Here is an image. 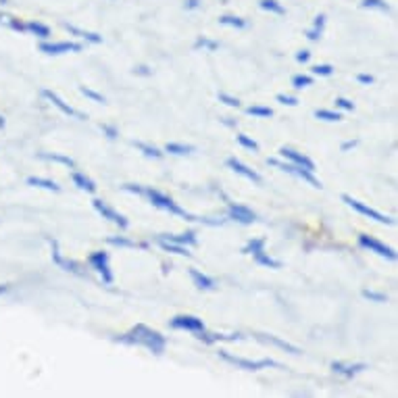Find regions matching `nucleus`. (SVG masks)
I'll use <instances>...</instances> for the list:
<instances>
[{
    "instance_id": "obj_19",
    "label": "nucleus",
    "mask_w": 398,
    "mask_h": 398,
    "mask_svg": "<svg viewBox=\"0 0 398 398\" xmlns=\"http://www.w3.org/2000/svg\"><path fill=\"white\" fill-rule=\"evenodd\" d=\"M50 244H52V261H54L57 265H61L65 271H73V273H78V271H80L73 261H67V259H63V257H61V253H59V244H57L54 240H52Z\"/></svg>"
},
{
    "instance_id": "obj_30",
    "label": "nucleus",
    "mask_w": 398,
    "mask_h": 398,
    "mask_svg": "<svg viewBox=\"0 0 398 398\" xmlns=\"http://www.w3.org/2000/svg\"><path fill=\"white\" fill-rule=\"evenodd\" d=\"M263 246H265V238H257V240H251V242L242 249V253H244V255H255V253L263 251Z\"/></svg>"
},
{
    "instance_id": "obj_50",
    "label": "nucleus",
    "mask_w": 398,
    "mask_h": 398,
    "mask_svg": "<svg viewBox=\"0 0 398 398\" xmlns=\"http://www.w3.org/2000/svg\"><path fill=\"white\" fill-rule=\"evenodd\" d=\"M103 132L107 133V135H109L111 140H115V138L119 135V133H117V130H115L113 126H103Z\"/></svg>"
},
{
    "instance_id": "obj_31",
    "label": "nucleus",
    "mask_w": 398,
    "mask_h": 398,
    "mask_svg": "<svg viewBox=\"0 0 398 398\" xmlns=\"http://www.w3.org/2000/svg\"><path fill=\"white\" fill-rule=\"evenodd\" d=\"M315 117H317V119H323V121H340V119H342L340 113H336V111H325V109H317V111H315Z\"/></svg>"
},
{
    "instance_id": "obj_4",
    "label": "nucleus",
    "mask_w": 398,
    "mask_h": 398,
    "mask_svg": "<svg viewBox=\"0 0 398 398\" xmlns=\"http://www.w3.org/2000/svg\"><path fill=\"white\" fill-rule=\"evenodd\" d=\"M269 165L279 167L281 171H286V173H292V175L300 177L302 182L311 184L313 188H323V186H321V182H319V179H315V177H313V173H311V171H307V169H304V167H300V165H294V163H279L277 159H269Z\"/></svg>"
},
{
    "instance_id": "obj_49",
    "label": "nucleus",
    "mask_w": 398,
    "mask_h": 398,
    "mask_svg": "<svg viewBox=\"0 0 398 398\" xmlns=\"http://www.w3.org/2000/svg\"><path fill=\"white\" fill-rule=\"evenodd\" d=\"M311 59V52L309 50H300V52H296V61L298 63H307Z\"/></svg>"
},
{
    "instance_id": "obj_2",
    "label": "nucleus",
    "mask_w": 398,
    "mask_h": 398,
    "mask_svg": "<svg viewBox=\"0 0 398 398\" xmlns=\"http://www.w3.org/2000/svg\"><path fill=\"white\" fill-rule=\"evenodd\" d=\"M142 194H144V196H148V200H150L154 207H159V209H163V211H169L171 215L184 217V219H188V221H194V217H192L190 213H186L179 205H175V202H173V198H169V196L161 194L159 190H152V188H142Z\"/></svg>"
},
{
    "instance_id": "obj_55",
    "label": "nucleus",
    "mask_w": 398,
    "mask_h": 398,
    "mask_svg": "<svg viewBox=\"0 0 398 398\" xmlns=\"http://www.w3.org/2000/svg\"><path fill=\"white\" fill-rule=\"evenodd\" d=\"M2 128H4V117L0 115V130H2Z\"/></svg>"
},
{
    "instance_id": "obj_51",
    "label": "nucleus",
    "mask_w": 398,
    "mask_h": 398,
    "mask_svg": "<svg viewBox=\"0 0 398 398\" xmlns=\"http://www.w3.org/2000/svg\"><path fill=\"white\" fill-rule=\"evenodd\" d=\"M357 144H359V140H348V142H344V144H342V150L346 152V150H351V148H355Z\"/></svg>"
},
{
    "instance_id": "obj_44",
    "label": "nucleus",
    "mask_w": 398,
    "mask_h": 398,
    "mask_svg": "<svg viewBox=\"0 0 398 398\" xmlns=\"http://www.w3.org/2000/svg\"><path fill=\"white\" fill-rule=\"evenodd\" d=\"M277 103H281V105H288V107H296V105H298V98H294V96H288V94H277Z\"/></svg>"
},
{
    "instance_id": "obj_45",
    "label": "nucleus",
    "mask_w": 398,
    "mask_h": 398,
    "mask_svg": "<svg viewBox=\"0 0 398 398\" xmlns=\"http://www.w3.org/2000/svg\"><path fill=\"white\" fill-rule=\"evenodd\" d=\"M107 242H109V244H115V246H128V249H133V246H135L132 240H126V238H109Z\"/></svg>"
},
{
    "instance_id": "obj_23",
    "label": "nucleus",
    "mask_w": 398,
    "mask_h": 398,
    "mask_svg": "<svg viewBox=\"0 0 398 398\" xmlns=\"http://www.w3.org/2000/svg\"><path fill=\"white\" fill-rule=\"evenodd\" d=\"M65 27L71 31V34H75V36H80V38H86L88 42H92V44H98V42H103V38L98 36V34H92V31H84V29H78L75 25H69V23H65Z\"/></svg>"
},
{
    "instance_id": "obj_33",
    "label": "nucleus",
    "mask_w": 398,
    "mask_h": 398,
    "mask_svg": "<svg viewBox=\"0 0 398 398\" xmlns=\"http://www.w3.org/2000/svg\"><path fill=\"white\" fill-rule=\"evenodd\" d=\"M135 144V148H140L146 156H152V159H161L163 156V152L159 150V148H154V146H148V144H144V142H133Z\"/></svg>"
},
{
    "instance_id": "obj_8",
    "label": "nucleus",
    "mask_w": 398,
    "mask_h": 398,
    "mask_svg": "<svg viewBox=\"0 0 398 398\" xmlns=\"http://www.w3.org/2000/svg\"><path fill=\"white\" fill-rule=\"evenodd\" d=\"M88 263L92 265L94 271H98V273L103 275L105 283H113V273H111V269H109V255H107V253H103V251L92 253V255L88 257Z\"/></svg>"
},
{
    "instance_id": "obj_53",
    "label": "nucleus",
    "mask_w": 398,
    "mask_h": 398,
    "mask_svg": "<svg viewBox=\"0 0 398 398\" xmlns=\"http://www.w3.org/2000/svg\"><path fill=\"white\" fill-rule=\"evenodd\" d=\"M135 73H142V75H148L150 71H148V67H138V69H135Z\"/></svg>"
},
{
    "instance_id": "obj_36",
    "label": "nucleus",
    "mask_w": 398,
    "mask_h": 398,
    "mask_svg": "<svg viewBox=\"0 0 398 398\" xmlns=\"http://www.w3.org/2000/svg\"><path fill=\"white\" fill-rule=\"evenodd\" d=\"M194 48L198 50V48H207V50H217L219 48V44L217 42H213V40H209V38H198L196 40V44H194Z\"/></svg>"
},
{
    "instance_id": "obj_16",
    "label": "nucleus",
    "mask_w": 398,
    "mask_h": 398,
    "mask_svg": "<svg viewBox=\"0 0 398 398\" xmlns=\"http://www.w3.org/2000/svg\"><path fill=\"white\" fill-rule=\"evenodd\" d=\"M159 240H165V242H173V244H182V246H194L196 244V234L194 232H186V234H179V236H171V234H165L161 236Z\"/></svg>"
},
{
    "instance_id": "obj_37",
    "label": "nucleus",
    "mask_w": 398,
    "mask_h": 398,
    "mask_svg": "<svg viewBox=\"0 0 398 398\" xmlns=\"http://www.w3.org/2000/svg\"><path fill=\"white\" fill-rule=\"evenodd\" d=\"M311 84H313V78H309V75H294L292 78V86L298 88V90H302V88H307Z\"/></svg>"
},
{
    "instance_id": "obj_12",
    "label": "nucleus",
    "mask_w": 398,
    "mask_h": 398,
    "mask_svg": "<svg viewBox=\"0 0 398 398\" xmlns=\"http://www.w3.org/2000/svg\"><path fill=\"white\" fill-rule=\"evenodd\" d=\"M279 154L286 159V161H290V163H294V165H300V167H304L307 171H315V165H313V161L309 159V156H304V154H300V152H296V150H292V148H281L279 150Z\"/></svg>"
},
{
    "instance_id": "obj_28",
    "label": "nucleus",
    "mask_w": 398,
    "mask_h": 398,
    "mask_svg": "<svg viewBox=\"0 0 398 398\" xmlns=\"http://www.w3.org/2000/svg\"><path fill=\"white\" fill-rule=\"evenodd\" d=\"M219 23H221V25L236 27V29L246 27V21H244V19H240V17H234V15H223V17H219Z\"/></svg>"
},
{
    "instance_id": "obj_48",
    "label": "nucleus",
    "mask_w": 398,
    "mask_h": 398,
    "mask_svg": "<svg viewBox=\"0 0 398 398\" xmlns=\"http://www.w3.org/2000/svg\"><path fill=\"white\" fill-rule=\"evenodd\" d=\"M357 82H359V84H367V86H369V84H374L376 80H374V75H367V73H359V75H357Z\"/></svg>"
},
{
    "instance_id": "obj_18",
    "label": "nucleus",
    "mask_w": 398,
    "mask_h": 398,
    "mask_svg": "<svg viewBox=\"0 0 398 398\" xmlns=\"http://www.w3.org/2000/svg\"><path fill=\"white\" fill-rule=\"evenodd\" d=\"M71 179H73V184H75L80 190H86V192H90V194H94V192H96V184H94L90 177H86L84 173L75 171V173L71 175Z\"/></svg>"
},
{
    "instance_id": "obj_10",
    "label": "nucleus",
    "mask_w": 398,
    "mask_h": 398,
    "mask_svg": "<svg viewBox=\"0 0 398 398\" xmlns=\"http://www.w3.org/2000/svg\"><path fill=\"white\" fill-rule=\"evenodd\" d=\"M228 215H230L234 221L244 223V226L257 221V215H255L249 207H244V205H236V202H230V205H228Z\"/></svg>"
},
{
    "instance_id": "obj_15",
    "label": "nucleus",
    "mask_w": 398,
    "mask_h": 398,
    "mask_svg": "<svg viewBox=\"0 0 398 398\" xmlns=\"http://www.w3.org/2000/svg\"><path fill=\"white\" fill-rule=\"evenodd\" d=\"M332 369L336 371V374H340V376H346V378H353V376H357L359 371H363V369H367V365L365 363H342V361H334L332 363Z\"/></svg>"
},
{
    "instance_id": "obj_17",
    "label": "nucleus",
    "mask_w": 398,
    "mask_h": 398,
    "mask_svg": "<svg viewBox=\"0 0 398 398\" xmlns=\"http://www.w3.org/2000/svg\"><path fill=\"white\" fill-rule=\"evenodd\" d=\"M190 277H192L194 286L200 288V290H213L215 288V279L209 277V275H205V273H200V271H196V269H190Z\"/></svg>"
},
{
    "instance_id": "obj_29",
    "label": "nucleus",
    "mask_w": 398,
    "mask_h": 398,
    "mask_svg": "<svg viewBox=\"0 0 398 398\" xmlns=\"http://www.w3.org/2000/svg\"><path fill=\"white\" fill-rule=\"evenodd\" d=\"M259 6L263 10H269V13H275V15H286V8L277 2V0H261Z\"/></svg>"
},
{
    "instance_id": "obj_3",
    "label": "nucleus",
    "mask_w": 398,
    "mask_h": 398,
    "mask_svg": "<svg viewBox=\"0 0 398 398\" xmlns=\"http://www.w3.org/2000/svg\"><path fill=\"white\" fill-rule=\"evenodd\" d=\"M219 357L226 359L228 363L240 367V369H246V371H259V369H265V367H281L279 363L271 361V359H261V361H249V359H240V357H234L230 355L228 351H219Z\"/></svg>"
},
{
    "instance_id": "obj_22",
    "label": "nucleus",
    "mask_w": 398,
    "mask_h": 398,
    "mask_svg": "<svg viewBox=\"0 0 398 398\" xmlns=\"http://www.w3.org/2000/svg\"><path fill=\"white\" fill-rule=\"evenodd\" d=\"M27 184L29 186H36V188H44V190H50V192H59L61 186L52 179H44V177H27Z\"/></svg>"
},
{
    "instance_id": "obj_24",
    "label": "nucleus",
    "mask_w": 398,
    "mask_h": 398,
    "mask_svg": "<svg viewBox=\"0 0 398 398\" xmlns=\"http://www.w3.org/2000/svg\"><path fill=\"white\" fill-rule=\"evenodd\" d=\"M159 244H161V249H163V251H167V253H175V255L192 257V253H190L186 246H182V244H173V242H165V240H159Z\"/></svg>"
},
{
    "instance_id": "obj_39",
    "label": "nucleus",
    "mask_w": 398,
    "mask_h": 398,
    "mask_svg": "<svg viewBox=\"0 0 398 398\" xmlns=\"http://www.w3.org/2000/svg\"><path fill=\"white\" fill-rule=\"evenodd\" d=\"M80 92H82L84 96H88V98H92L94 103H107V98H105L103 94H98V92H94V90H90V88H86V86H82V88H80Z\"/></svg>"
},
{
    "instance_id": "obj_34",
    "label": "nucleus",
    "mask_w": 398,
    "mask_h": 398,
    "mask_svg": "<svg viewBox=\"0 0 398 398\" xmlns=\"http://www.w3.org/2000/svg\"><path fill=\"white\" fill-rule=\"evenodd\" d=\"M361 6H363V8H378V10L390 13V4L384 2V0H363Z\"/></svg>"
},
{
    "instance_id": "obj_14",
    "label": "nucleus",
    "mask_w": 398,
    "mask_h": 398,
    "mask_svg": "<svg viewBox=\"0 0 398 398\" xmlns=\"http://www.w3.org/2000/svg\"><path fill=\"white\" fill-rule=\"evenodd\" d=\"M42 96H44V98H48V101H50V103H52L59 111H63L65 115H69V117H78V119H86V115L78 113L73 107H69L67 103H63V101H61V98L52 92V90H44V92H42Z\"/></svg>"
},
{
    "instance_id": "obj_46",
    "label": "nucleus",
    "mask_w": 398,
    "mask_h": 398,
    "mask_svg": "<svg viewBox=\"0 0 398 398\" xmlns=\"http://www.w3.org/2000/svg\"><path fill=\"white\" fill-rule=\"evenodd\" d=\"M336 107L338 109H344V111H355V105L346 98H336Z\"/></svg>"
},
{
    "instance_id": "obj_7",
    "label": "nucleus",
    "mask_w": 398,
    "mask_h": 398,
    "mask_svg": "<svg viewBox=\"0 0 398 398\" xmlns=\"http://www.w3.org/2000/svg\"><path fill=\"white\" fill-rule=\"evenodd\" d=\"M169 327H171V330H186V332L196 334V332H202V330H205V323H202V319L192 317V315H177V317H173V319L169 321Z\"/></svg>"
},
{
    "instance_id": "obj_25",
    "label": "nucleus",
    "mask_w": 398,
    "mask_h": 398,
    "mask_svg": "<svg viewBox=\"0 0 398 398\" xmlns=\"http://www.w3.org/2000/svg\"><path fill=\"white\" fill-rule=\"evenodd\" d=\"M25 31H31V34H36L38 38H48V36H50V29H48L46 25L38 23V21H29V23H25Z\"/></svg>"
},
{
    "instance_id": "obj_40",
    "label": "nucleus",
    "mask_w": 398,
    "mask_h": 398,
    "mask_svg": "<svg viewBox=\"0 0 398 398\" xmlns=\"http://www.w3.org/2000/svg\"><path fill=\"white\" fill-rule=\"evenodd\" d=\"M363 296L369 298V300H374V302H386L388 300L386 294H380V292H374V290H363Z\"/></svg>"
},
{
    "instance_id": "obj_5",
    "label": "nucleus",
    "mask_w": 398,
    "mask_h": 398,
    "mask_svg": "<svg viewBox=\"0 0 398 398\" xmlns=\"http://www.w3.org/2000/svg\"><path fill=\"white\" fill-rule=\"evenodd\" d=\"M342 200H344L351 209H355L357 213H361V215H365V217H369V219H374V221H378V223H386V226H392V223H395V219H392V217H386V215L378 213L376 209H371V207H367V205H363V202L355 200V198H353V196H348V194H344V196H342Z\"/></svg>"
},
{
    "instance_id": "obj_11",
    "label": "nucleus",
    "mask_w": 398,
    "mask_h": 398,
    "mask_svg": "<svg viewBox=\"0 0 398 398\" xmlns=\"http://www.w3.org/2000/svg\"><path fill=\"white\" fill-rule=\"evenodd\" d=\"M40 50H42L44 54L82 52V44H75V42H57V44H48V42H42V44H40Z\"/></svg>"
},
{
    "instance_id": "obj_52",
    "label": "nucleus",
    "mask_w": 398,
    "mask_h": 398,
    "mask_svg": "<svg viewBox=\"0 0 398 398\" xmlns=\"http://www.w3.org/2000/svg\"><path fill=\"white\" fill-rule=\"evenodd\" d=\"M200 0H186V8H198Z\"/></svg>"
},
{
    "instance_id": "obj_41",
    "label": "nucleus",
    "mask_w": 398,
    "mask_h": 398,
    "mask_svg": "<svg viewBox=\"0 0 398 398\" xmlns=\"http://www.w3.org/2000/svg\"><path fill=\"white\" fill-rule=\"evenodd\" d=\"M313 73H315V75L330 78V75L334 73V67H332V65H315V67H313Z\"/></svg>"
},
{
    "instance_id": "obj_1",
    "label": "nucleus",
    "mask_w": 398,
    "mask_h": 398,
    "mask_svg": "<svg viewBox=\"0 0 398 398\" xmlns=\"http://www.w3.org/2000/svg\"><path fill=\"white\" fill-rule=\"evenodd\" d=\"M117 342L132 344V346H144V348H148L152 355H161V353L165 351V344H167L165 336H161L156 330H150V327H146V325H142V323L135 325L132 332L119 336Z\"/></svg>"
},
{
    "instance_id": "obj_54",
    "label": "nucleus",
    "mask_w": 398,
    "mask_h": 398,
    "mask_svg": "<svg viewBox=\"0 0 398 398\" xmlns=\"http://www.w3.org/2000/svg\"><path fill=\"white\" fill-rule=\"evenodd\" d=\"M8 290V283H0V294H4Z\"/></svg>"
},
{
    "instance_id": "obj_38",
    "label": "nucleus",
    "mask_w": 398,
    "mask_h": 398,
    "mask_svg": "<svg viewBox=\"0 0 398 398\" xmlns=\"http://www.w3.org/2000/svg\"><path fill=\"white\" fill-rule=\"evenodd\" d=\"M246 113H249V115H255V117H271V115H273V111L267 109V107H249Z\"/></svg>"
},
{
    "instance_id": "obj_6",
    "label": "nucleus",
    "mask_w": 398,
    "mask_h": 398,
    "mask_svg": "<svg viewBox=\"0 0 398 398\" xmlns=\"http://www.w3.org/2000/svg\"><path fill=\"white\" fill-rule=\"evenodd\" d=\"M359 246H361V249H367V251H371V253H376V255H380V257H384V259L397 261V253H395L390 246L382 244L380 240H376V238H371V236H367V234H361V236H359Z\"/></svg>"
},
{
    "instance_id": "obj_43",
    "label": "nucleus",
    "mask_w": 398,
    "mask_h": 398,
    "mask_svg": "<svg viewBox=\"0 0 398 398\" xmlns=\"http://www.w3.org/2000/svg\"><path fill=\"white\" fill-rule=\"evenodd\" d=\"M219 101L226 103L228 107H236V109L240 107V101H238V98H234V96H230V94H223V92L219 94Z\"/></svg>"
},
{
    "instance_id": "obj_9",
    "label": "nucleus",
    "mask_w": 398,
    "mask_h": 398,
    "mask_svg": "<svg viewBox=\"0 0 398 398\" xmlns=\"http://www.w3.org/2000/svg\"><path fill=\"white\" fill-rule=\"evenodd\" d=\"M92 205H94V209L105 217V219H109V221H113L115 226H119L121 230H128V219L121 215V213H117L115 209H111L107 202H103V200H92Z\"/></svg>"
},
{
    "instance_id": "obj_35",
    "label": "nucleus",
    "mask_w": 398,
    "mask_h": 398,
    "mask_svg": "<svg viewBox=\"0 0 398 398\" xmlns=\"http://www.w3.org/2000/svg\"><path fill=\"white\" fill-rule=\"evenodd\" d=\"M42 159H46V161H57V163H63V165H67V167H75V163H73V159H69V156H63V154H40Z\"/></svg>"
},
{
    "instance_id": "obj_42",
    "label": "nucleus",
    "mask_w": 398,
    "mask_h": 398,
    "mask_svg": "<svg viewBox=\"0 0 398 398\" xmlns=\"http://www.w3.org/2000/svg\"><path fill=\"white\" fill-rule=\"evenodd\" d=\"M238 142H240L244 148H249V150H259V144H257L255 140H251L249 135H244V133H240V135H238Z\"/></svg>"
},
{
    "instance_id": "obj_26",
    "label": "nucleus",
    "mask_w": 398,
    "mask_h": 398,
    "mask_svg": "<svg viewBox=\"0 0 398 398\" xmlns=\"http://www.w3.org/2000/svg\"><path fill=\"white\" fill-rule=\"evenodd\" d=\"M259 338H261L263 342H271V344H275V346H279V348H283V351L292 353V355H298V353H300L296 346H292V344H288V342H281V340H277L275 336H263V334H259Z\"/></svg>"
},
{
    "instance_id": "obj_21",
    "label": "nucleus",
    "mask_w": 398,
    "mask_h": 398,
    "mask_svg": "<svg viewBox=\"0 0 398 398\" xmlns=\"http://www.w3.org/2000/svg\"><path fill=\"white\" fill-rule=\"evenodd\" d=\"M323 27H325V15H317V17H315L313 27H311V29H307V38H309L311 42L319 40V38H321V34H323Z\"/></svg>"
},
{
    "instance_id": "obj_20",
    "label": "nucleus",
    "mask_w": 398,
    "mask_h": 398,
    "mask_svg": "<svg viewBox=\"0 0 398 398\" xmlns=\"http://www.w3.org/2000/svg\"><path fill=\"white\" fill-rule=\"evenodd\" d=\"M196 338L211 344V342H217V340H240V334H205V330H202V332H196Z\"/></svg>"
},
{
    "instance_id": "obj_13",
    "label": "nucleus",
    "mask_w": 398,
    "mask_h": 398,
    "mask_svg": "<svg viewBox=\"0 0 398 398\" xmlns=\"http://www.w3.org/2000/svg\"><path fill=\"white\" fill-rule=\"evenodd\" d=\"M228 167H230L232 171H236V173H240V175L249 177L251 182H255V184H261V175H259L255 169L246 167V165H244L242 161H238L236 156H230V159H228Z\"/></svg>"
},
{
    "instance_id": "obj_27",
    "label": "nucleus",
    "mask_w": 398,
    "mask_h": 398,
    "mask_svg": "<svg viewBox=\"0 0 398 398\" xmlns=\"http://www.w3.org/2000/svg\"><path fill=\"white\" fill-rule=\"evenodd\" d=\"M253 257H255V263H257V265H265L271 267V269H279V267H281L279 261H275V259H271L269 255H265V251H259V253H255Z\"/></svg>"
},
{
    "instance_id": "obj_47",
    "label": "nucleus",
    "mask_w": 398,
    "mask_h": 398,
    "mask_svg": "<svg viewBox=\"0 0 398 398\" xmlns=\"http://www.w3.org/2000/svg\"><path fill=\"white\" fill-rule=\"evenodd\" d=\"M6 21H8V25H10L13 29H17V31H25V23H21V21H15L13 17H6Z\"/></svg>"
},
{
    "instance_id": "obj_32",
    "label": "nucleus",
    "mask_w": 398,
    "mask_h": 398,
    "mask_svg": "<svg viewBox=\"0 0 398 398\" xmlns=\"http://www.w3.org/2000/svg\"><path fill=\"white\" fill-rule=\"evenodd\" d=\"M165 150L167 152H171V154H190V152H194V146H184V144H167L165 146Z\"/></svg>"
}]
</instances>
